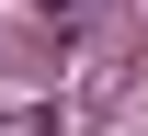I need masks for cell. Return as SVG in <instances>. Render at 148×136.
<instances>
[{
  "instance_id": "1",
  "label": "cell",
  "mask_w": 148,
  "mask_h": 136,
  "mask_svg": "<svg viewBox=\"0 0 148 136\" xmlns=\"http://www.w3.org/2000/svg\"><path fill=\"white\" fill-rule=\"evenodd\" d=\"M12 136H46V114H23V125H12Z\"/></svg>"
},
{
  "instance_id": "2",
  "label": "cell",
  "mask_w": 148,
  "mask_h": 136,
  "mask_svg": "<svg viewBox=\"0 0 148 136\" xmlns=\"http://www.w3.org/2000/svg\"><path fill=\"white\" fill-rule=\"evenodd\" d=\"M34 12H80V0H34Z\"/></svg>"
}]
</instances>
